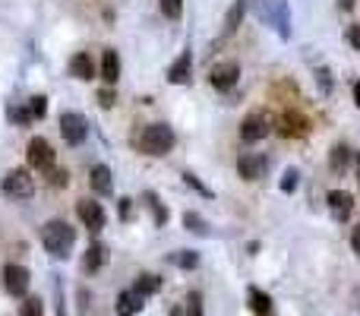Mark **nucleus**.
Here are the masks:
<instances>
[{"instance_id":"f257e3e1","label":"nucleus","mask_w":360,"mask_h":316,"mask_svg":"<svg viewBox=\"0 0 360 316\" xmlns=\"http://www.w3.org/2000/svg\"><path fill=\"white\" fill-rule=\"evenodd\" d=\"M41 243L54 259H66L76 243V228L64 218H51V222L41 225Z\"/></svg>"},{"instance_id":"f03ea898","label":"nucleus","mask_w":360,"mask_h":316,"mask_svg":"<svg viewBox=\"0 0 360 316\" xmlns=\"http://www.w3.org/2000/svg\"><path fill=\"white\" fill-rule=\"evenodd\" d=\"M253 10L259 23L275 25V32L285 42L291 38V7H287V0H253Z\"/></svg>"},{"instance_id":"7ed1b4c3","label":"nucleus","mask_w":360,"mask_h":316,"mask_svg":"<svg viewBox=\"0 0 360 316\" xmlns=\"http://www.w3.org/2000/svg\"><path fill=\"white\" fill-rule=\"evenodd\" d=\"M140 149L152 158H162L174 149V130L168 124H149L140 136Z\"/></svg>"},{"instance_id":"20e7f679","label":"nucleus","mask_w":360,"mask_h":316,"mask_svg":"<svg viewBox=\"0 0 360 316\" xmlns=\"http://www.w3.org/2000/svg\"><path fill=\"white\" fill-rule=\"evenodd\" d=\"M0 190L7 193L10 200H32L35 196V177L29 168H13L7 171L3 183H0Z\"/></svg>"},{"instance_id":"39448f33","label":"nucleus","mask_w":360,"mask_h":316,"mask_svg":"<svg viewBox=\"0 0 360 316\" xmlns=\"http://www.w3.org/2000/svg\"><path fill=\"white\" fill-rule=\"evenodd\" d=\"M60 136L66 140V146H82L89 136V120L79 111H64L60 114Z\"/></svg>"},{"instance_id":"423d86ee","label":"nucleus","mask_w":360,"mask_h":316,"mask_svg":"<svg viewBox=\"0 0 360 316\" xmlns=\"http://www.w3.org/2000/svg\"><path fill=\"white\" fill-rule=\"evenodd\" d=\"M54 146H51L44 136H35V140H29V149H25V161H29V168H35V171H44L48 174L51 168H54Z\"/></svg>"},{"instance_id":"0eeeda50","label":"nucleus","mask_w":360,"mask_h":316,"mask_svg":"<svg viewBox=\"0 0 360 316\" xmlns=\"http://www.w3.org/2000/svg\"><path fill=\"white\" fill-rule=\"evenodd\" d=\"M272 130V120L266 111H253V114H246L244 117V124H240V140L244 142H259L266 140Z\"/></svg>"},{"instance_id":"6e6552de","label":"nucleus","mask_w":360,"mask_h":316,"mask_svg":"<svg viewBox=\"0 0 360 316\" xmlns=\"http://www.w3.org/2000/svg\"><path fill=\"white\" fill-rule=\"evenodd\" d=\"M240 79V64L237 60H221V64H215L212 73H209V83H212V89L218 92H228L234 89Z\"/></svg>"},{"instance_id":"1a4fd4ad","label":"nucleus","mask_w":360,"mask_h":316,"mask_svg":"<svg viewBox=\"0 0 360 316\" xmlns=\"http://www.w3.org/2000/svg\"><path fill=\"white\" fill-rule=\"evenodd\" d=\"M29 282H32V275H29V269L25 266H16V263L3 266V288H7V294H13V298H25Z\"/></svg>"},{"instance_id":"9d476101","label":"nucleus","mask_w":360,"mask_h":316,"mask_svg":"<svg viewBox=\"0 0 360 316\" xmlns=\"http://www.w3.org/2000/svg\"><path fill=\"white\" fill-rule=\"evenodd\" d=\"M76 215H79V222L89 228L92 234H99L101 228H105V222H107L101 202H95V200H79L76 202Z\"/></svg>"},{"instance_id":"9b49d317","label":"nucleus","mask_w":360,"mask_h":316,"mask_svg":"<svg viewBox=\"0 0 360 316\" xmlns=\"http://www.w3.org/2000/svg\"><path fill=\"white\" fill-rule=\"evenodd\" d=\"M266 168H269V158L262 155V152H244L237 158V174L244 181H259L266 174Z\"/></svg>"},{"instance_id":"f8f14e48","label":"nucleus","mask_w":360,"mask_h":316,"mask_svg":"<svg viewBox=\"0 0 360 316\" xmlns=\"http://www.w3.org/2000/svg\"><path fill=\"white\" fill-rule=\"evenodd\" d=\"M326 202H329V209H332V215H335L338 222H344V218L354 212V196L348 190H329Z\"/></svg>"},{"instance_id":"ddd939ff","label":"nucleus","mask_w":360,"mask_h":316,"mask_svg":"<svg viewBox=\"0 0 360 316\" xmlns=\"http://www.w3.org/2000/svg\"><path fill=\"white\" fill-rule=\"evenodd\" d=\"M142 307H146V298L136 294L133 288H127V291L117 294V304H114L117 316H136V313H142Z\"/></svg>"},{"instance_id":"4468645a","label":"nucleus","mask_w":360,"mask_h":316,"mask_svg":"<svg viewBox=\"0 0 360 316\" xmlns=\"http://www.w3.org/2000/svg\"><path fill=\"white\" fill-rule=\"evenodd\" d=\"M89 187L92 193H99V196H111L114 193V181H111V168L107 165H95L89 171Z\"/></svg>"},{"instance_id":"2eb2a0df","label":"nucleus","mask_w":360,"mask_h":316,"mask_svg":"<svg viewBox=\"0 0 360 316\" xmlns=\"http://www.w3.org/2000/svg\"><path fill=\"white\" fill-rule=\"evenodd\" d=\"M190 70H193V51H183L171 67H168V83L183 85L190 79Z\"/></svg>"},{"instance_id":"dca6fc26","label":"nucleus","mask_w":360,"mask_h":316,"mask_svg":"<svg viewBox=\"0 0 360 316\" xmlns=\"http://www.w3.org/2000/svg\"><path fill=\"white\" fill-rule=\"evenodd\" d=\"M307 130H310V124H307V117L303 114H294V111H285L281 114V127H279V133L281 136H307Z\"/></svg>"},{"instance_id":"f3484780","label":"nucleus","mask_w":360,"mask_h":316,"mask_svg":"<svg viewBox=\"0 0 360 316\" xmlns=\"http://www.w3.org/2000/svg\"><path fill=\"white\" fill-rule=\"evenodd\" d=\"M70 73H73V79L89 83L92 76H95V60H92V54H86V51L73 54V57H70Z\"/></svg>"},{"instance_id":"a211bd4d","label":"nucleus","mask_w":360,"mask_h":316,"mask_svg":"<svg viewBox=\"0 0 360 316\" xmlns=\"http://www.w3.org/2000/svg\"><path fill=\"white\" fill-rule=\"evenodd\" d=\"M101 79H105V85H117V79H120V57L114 48L101 54Z\"/></svg>"},{"instance_id":"6ab92c4d","label":"nucleus","mask_w":360,"mask_h":316,"mask_svg":"<svg viewBox=\"0 0 360 316\" xmlns=\"http://www.w3.org/2000/svg\"><path fill=\"white\" fill-rule=\"evenodd\" d=\"M105 259H107V247L99 241H92L89 250H86V256H82V269H86V272H99V269L105 266Z\"/></svg>"},{"instance_id":"aec40b11","label":"nucleus","mask_w":360,"mask_h":316,"mask_svg":"<svg viewBox=\"0 0 360 316\" xmlns=\"http://www.w3.org/2000/svg\"><path fill=\"white\" fill-rule=\"evenodd\" d=\"M348 165H351V146H348V142H335L332 152H329V168H332L335 174H344Z\"/></svg>"},{"instance_id":"412c9836","label":"nucleus","mask_w":360,"mask_h":316,"mask_svg":"<svg viewBox=\"0 0 360 316\" xmlns=\"http://www.w3.org/2000/svg\"><path fill=\"white\" fill-rule=\"evenodd\" d=\"M246 7H250L246 0H234V3H231L228 16H224V32H228V35L240 29V23H244V16H246Z\"/></svg>"},{"instance_id":"4be33fe9","label":"nucleus","mask_w":360,"mask_h":316,"mask_svg":"<svg viewBox=\"0 0 360 316\" xmlns=\"http://www.w3.org/2000/svg\"><path fill=\"white\" fill-rule=\"evenodd\" d=\"M158 288H162V278H158V275H152V272L136 275V282H133V291H136V294H142V298H149V294H155Z\"/></svg>"},{"instance_id":"5701e85b","label":"nucleus","mask_w":360,"mask_h":316,"mask_svg":"<svg viewBox=\"0 0 360 316\" xmlns=\"http://www.w3.org/2000/svg\"><path fill=\"white\" fill-rule=\"evenodd\" d=\"M250 307L256 316H272V298L259 288H250Z\"/></svg>"},{"instance_id":"b1692460","label":"nucleus","mask_w":360,"mask_h":316,"mask_svg":"<svg viewBox=\"0 0 360 316\" xmlns=\"http://www.w3.org/2000/svg\"><path fill=\"white\" fill-rule=\"evenodd\" d=\"M183 228L187 231H193V234H199V237H209V222H205L199 212H183Z\"/></svg>"},{"instance_id":"393cba45","label":"nucleus","mask_w":360,"mask_h":316,"mask_svg":"<svg viewBox=\"0 0 360 316\" xmlns=\"http://www.w3.org/2000/svg\"><path fill=\"white\" fill-rule=\"evenodd\" d=\"M171 263L190 272V269L199 266V253H196V250H177V253H171Z\"/></svg>"},{"instance_id":"a878e982","label":"nucleus","mask_w":360,"mask_h":316,"mask_svg":"<svg viewBox=\"0 0 360 316\" xmlns=\"http://www.w3.org/2000/svg\"><path fill=\"white\" fill-rule=\"evenodd\" d=\"M142 200H146V206L152 209V215H155V225L162 228L164 222H168V209H164L162 202H158V196H155V193H152V190H149V193H142Z\"/></svg>"},{"instance_id":"bb28decb","label":"nucleus","mask_w":360,"mask_h":316,"mask_svg":"<svg viewBox=\"0 0 360 316\" xmlns=\"http://www.w3.org/2000/svg\"><path fill=\"white\" fill-rule=\"evenodd\" d=\"M180 177H183V183H187L190 190H196L199 196H205V200H212V196H215V193H212V187H205V183L199 181L196 174H193V171H183V174H180Z\"/></svg>"},{"instance_id":"cd10ccee","label":"nucleus","mask_w":360,"mask_h":316,"mask_svg":"<svg viewBox=\"0 0 360 316\" xmlns=\"http://www.w3.org/2000/svg\"><path fill=\"white\" fill-rule=\"evenodd\" d=\"M281 193H287V196H291V193L297 190V187H300V171H297V168H287L285 174H281Z\"/></svg>"},{"instance_id":"c85d7f7f","label":"nucleus","mask_w":360,"mask_h":316,"mask_svg":"<svg viewBox=\"0 0 360 316\" xmlns=\"http://www.w3.org/2000/svg\"><path fill=\"white\" fill-rule=\"evenodd\" d=\"M19 316H44V304H41V298H23V304H19Z\"/></svg>"},{"instance_id":"c756f323","label":"nucleus","mask_w":360,"mask_h":316,"mask_svg":"<svg viewBox=\"0 0 360 316\" xmlns=\"http://www.w3.org/2000/svg\"><path fill=\"white\" fill-rule=\"evenodd\" d=\"M29 114H32V120H41V117L48 114V98L44 95H32L29 98Z\"/></svg>"},{"instance_id":"7c9ffc66","label":"nucleus","mask_w":360,"mask_h":316,"mask_svg":"<svg viewBox=\"0 0 360 316\" xmlns=\"http://www.w3.org/2000/svg\"><path fill=\"white\" fill-rule=\"evenodd\" d=\"M158 7L168 19H180L183 16V0H158Z\"/></svg>"},{"instance_id":"2f4dec72","label":"nucleus","mask_w":360,"mask_h":316,"mask_svg":"<svg viewBox=\"0 0 360 316\" xmlns=\"http://www.w3.org/2000/svg\"><path fill=\"white\" fill-rule=\"evenodd\" d=\"M7 117H10V120H13L16 127L32 124V114H29V108H16V105H10V108H7Z\"/></svg>"},{"instance_id":"473e14b6","label":"nucleus","mask_w":360,"mask_h":316,"mask_svg":"<svg viewBox=\"0 0 360 316\" xmlns=\"http://www.w3.org/2000/svg\"><path fill=\"white\" fill-rule=\"evenodd\" d=\"M48 183L51 187H66V183H70V171H66V168H51Z\"/></svg>"},{"instance_id":"72a5a7b5","label":"nucleus","mask_w":360,"mask_h":316,"mask_svg":"<svg viewBox=\"0 0 360 316\" xmlns=\"http://www.w3.org/2000/svg\"><path fill=\"white\" fill-rule=\"evenodd\" d=\"M114 101H117L114 85H105V89H99V105H101V108H114Z\"/></svg>"},{"instance_id":"f704fd0d","label":"nucleus","mask_w":360,"mask_h":316,"mask_svg":"<svg viewBox=\"0 0 360 316\" xmlns=\"http://www.w3.org/2000/svg\"><path fill=\"white\" fill-rule=\"evenodd\" d=\"M316 83H320L322 95H329V92H332V73H329L326 67H322V70H316Z\"/></svg>"},{"instance_id":"c9c22d12","label":"nucleus","mask_w":360,"mask_h":316,"mask_svg":"<svg viewBox=\"0 0 360 316\" xmlns=\"http://www.w3.org/2000/svg\"><path fill=\"white\" fill-rule=\"evenodd\" d=\"M117 209H120L123 222H130V215H133V200H130V196H120V200H117Z\"/></svg>"},{"instance_id":"e433bc0d","label":"nucleus","mask_w":360,"mask_h":316,"mask_svg":"<svg viewBox=\"0 0 360 316\" xmlns=\"http://www.w3.org/2000/svg\"><path fill=\"white\" fill-rule=\"evenodd\" d=\"M344 38H348V44H351L354 51H360V25H348Z\"/></svg>"},{"instance_id":"4c0bfd02","label":"nucleus","mask_w":360,"mask_h":316,"mask_svg":"<svg viewBox=\"0 0 360 316\" xmlns=\"http://www.w3.org/2000/svg\"><path fill=\"white\" fill-rule=\"evenodd\" d=\"M351 247H354V253L360 256V225H354V231H351Z\"/></svg>"},{"instance_id":"58836bf2","label":"nucleus","mask_w":360,"mask_h":316,"mask_svg":"<svg viewBox=\"0 0 360 316\" xmlns=\"http://www.w3.org/2000/svg\"><path fill=\"white\" fill-rule=\"evenodd\" d=\"M338 10H354V0H338Z\"/></svg>"},{"instance_id":"ea45409f","label":"nucleus","mask_w":360,"mask_h":316,"mask_svg":"<svg viewBox=\"0 0 360 316\" xmlns=\"http://www.w3.org/2000/svg\"><path fill=\"white\" fill-rule=\"evenodd\" d=\"M354 105L360 108V79H357V85H354Z\"/></svg>"},{"instance_id":"a19ab883","label":"nucleus","mask_w":360,"mask_h":316,"mask_svg":"<svg viewBox=\"0 0 360 316\" xmlns=\"http://www.w3.org/2000/svg\"><path fill=\"white\" fill-rule=\"evenodd\" d=\"M171 316H183V310H180V307H174V310H171Z\"/></svg>"},{"instance_id":"79ce46f5","label":"nucleus","mask_w":360,"mask_h":316,"mask_svg":"<svg viewBox=\"0 0 360 316\" xmlns=\"http://www.w3.org/2000/svg\"><path fill=\"white\" fill-rule=\"evenodd\" d=\"M357 181H360V152H357Z\"/></svg>"}]
</instances>
